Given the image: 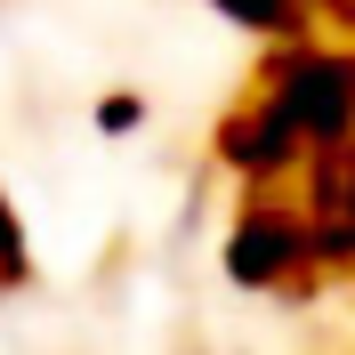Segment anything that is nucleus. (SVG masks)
Returning a JSON list of instances; mask_svg holds the SVG:
<instances>
[{
	"mask_svg": "<svg viewBox=\"0 0 355 355\" xmlns=\"http://www.w3.org/2000/svg\"><path fill=\"white\" fill-rule=\"evenodd\" d=\"M259 105L299 137V154L315 146H347L355 137V57L347 49H283L259 81Z\"/></svg>",
	"mask_w": 355,
	"mask_h": 355,
	"instance_id": "1",
	"label": "nucleus"
}]
</instances>
